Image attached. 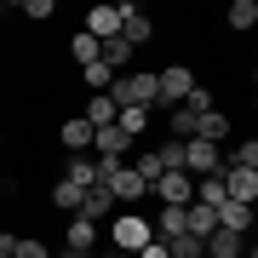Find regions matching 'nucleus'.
Returning <instances> with one entry per match:
<instances>
[{
	"label": "nucleus",
	"mask_w": 258,
	"mask_h": 258,
	"mask_svg": "<svg viewBox=\"0 0 258 258\" xmlns=\"http://www.w3.org/2000/svg\"><path fill=\"white\" fill-rule=\"evenodd\" d=\"M201 258H207V252H201Z\"/></svg>",
	"instance_id": "obj_35"
},
{
	"label": "nucleus",
	"mask_w": 258,
	"mask_h": 258,
	"mask_svg": "<svg viewBox=\"0 0 258 258\" xmlns=\"http://www.w3.org/2000/svg\"><path fill=\"white\" fill-rule=\"evenodd\" d=\"M63 149H92V120H86V115H69L63 120Z\"/></svg>",
	"instance_id": "obj_16"
},
{
	"label": "nucleus",
	"mask_w": 258,
	"mask_h": 258,
	"mask_svg": "<svg viewBox=\"0 0 258 258\" xmlns=\"http://www.w3.org/2000/svg\"><path fill=\"white\" fill-rule=\"evenodd\" d=\"M126 149H132V138L120 126H92V155L98 161H126Z\"/></svg>",
	"instance_id": "obj_7"
},
{
	"label": "nucleus",
	"mask_w": 258,
	"mask_h": 258,
	"mask_svg": "<svg viewBox=\"0 0 258 258\" xmlns=\"http://www.w3.org/2000/svg\"><path fill=\"white\" fill-rule=\"evenodd\" d=\"M166 120H172V138H178V144H184V138H195V109H184V103H178Z\"/></svg>",
	"instance_id": "obj_25"
},
{
	"label": "nucleus",
	"mask_w": 258,
	"mask_h": 258,
	"mask_svg": "<svg viewBox=\"0 0 258 258\" xmlns=\"http://www.w3.org/2000/svg\"><path fill=\"white\" fill-rule=\"evenodd\" d=\"M224 166H247V172H258V144L247 138V144H235L230 155H224Z\"/></svg>",
	"instance_id": "obj_24"
},
{
	"label": "nucleus",
	"mask_w": 258,
	"mask_h": 258,
	"mask_svg": "<svg viewBox=\"0 0 258 258\" xmlns=\"http://www.w3.org/2000/svg\"><path fill=\"white\" fill-rule=\"evenodd\" d=\"M184 109H195V115H201V109H212V92H207V86H195V92L184 98Z\"/></svg>",
	"instance_id": "obj_30"
},
{
	"label": "nucleus",
	"mask_w": 258,
	"mask_h": 258,
	"mask_svg": "<svg viewBox=\"0 0 258 258\" xmlns=\"http://www.w3.org/2000/svg\"><path fill=\"white\" fill-rule=\"evenodd\" d=\"M155 230V241H172V235H184V207H161V218L149 224Z\"/></svg>",
	"instance_id": "obj_17"
},
{
	"label": "nucleus",
	"mask_w": 258,
	"mask_h": 258,
	"mask_svg": "<svg viewBox=\"0 0 258 258\" xmlns=\"http://www.w3.org/2000/svg\"><path fill=\"white\" fill-rule=\"evenodd\" d=\"M138 258H166V241H149V247H144Z\"/></svg>",
	"instance_id": "obj_31"
},
{
	"label": "nucleus",
	"mask_w": 258,
	"mask_h": 258,
	"mask_svg": "<svg viewBox=\"0 0 258 258\" xmlns=\"http://www.w3.org/2000/svg\"><path fill=\"white\" fill-rule=\"evenodd\" d=\"M155 166H161V172H184V144H178V138L155 144Z\"/></svg>",
	"instance_id": "obj_19"
},
{
	"label": "nucleus",
	"mask_w": 258,
	"mask_h": 258,
	"mask_svg": "<svg viewBox=\"0 0 258 258\" xmlns=\"http://www.w3.org/2000/svg\"><path fill=\"white\" fill-rule=\"evenodd\" d=\"M18 12H23V18H35V23H40V18H52V12H57V6H52V0H23V6H18Z\"/></svg>",
	"instance_id": "obj_29"
},
{
	"label": "nucleus",
	"mask_w": 258,
	"mask_h": 258,
	"mask_svg": "<svg viewBox=\"0 0 258 258\" xmlns=\"http://www.w3.org/2000/svg\"><path fill=\"white\" fill-rule=\"evenodd\" d=\"M212 212H218V230H235V235L252 230V207H241V201H224V207H212Z\"/></svg>",
	"instance_id": "obj_13"
},
{
	"label": "nucleus",
	"mask_w": 258,
	"mask_h": 258,
	"mask_svg": "<svg viewBox=\"0 0 258 258\" xmlns=\"http://www.w3.org/2000/svg\"><path fill=\"white\" fill-rule=\"evenodd\" d=\"M258 23V6H252V0H235V6H230V29H252Z\"/></svg>",
	"instance_id": "obj_26"
},
{
	"label": "nucleus",
	"mask_w": 258,
	"mask_h": 258,
	"mask_svg": "<svg viewBox=\"0 0 258 258\" xmlns=\"http://www.w3.org/2000/svg\"><path fill=\"white\" fill-rule=\"evenodd\" d=\"M63 178H69L75 189H92V184H98V161H92V155H69Z\"/></svg>",
	"instance_id": "obj_14"
},
{
	"label": "nucleus",
	"mask_w": 258,
	"mask_h": 258,
	"mask_svg": "<svg viewBox=\"0 0 258 258\" xmlns=\"http://www.w3.org/2000/svg\"><path fill=\"white\" fill-rule=\"evenodd\" d=\"M195 207H224V178H195Z\"/></svg>",
	"instance_id": "obj_21"
},
{
	"label": "nucleus",
	"mask_w": 258,
	"mask_h": 258,
	"mask_svg": "<svg viewBox=\"0 0 258 258\" xmlns=\"http://www.w3.org/2000/svg\"><path fill=\"white\" fill-rule=\"evenodd\" d=\"M12 258H52V247H46V241H18Z\"/></svg>",
	"instance_id": "obj_28"
},
{
	"label": "nucleus",
	"mask_w": 258,
	"mask_h": 258,
	"mask_svg": "<svg viewBox=\"0 0 258 258\" xmlns=\"http://www.w3.org/2000/svg\"><path fill=\"white\" fill-rule=\"evenodd\" d=\"M86 35H92L98 46H103V40H120V12L115 6H92V12H86Z\"/></svg>",
	"instance_id": "obj_8"
},
{
	"label": "nucleus",
	"mask_w": 258,
	"mask_h": 258,
	"mask_svg": "<svg viewBox=\"0 0 258 258\" xmlns=\"http://www.w3.org/2000/svg\"><path fill=\"white\" fill-rule=\"evenodd\" d=\"M195 86H201V81H195V75H189L184 63H166V69L155 75V103H166V109H178V103H184V98L195 92Z\"/></svg>",
	"instance_id": "obj_3"
},
{
	"label": "nucleus",
	"mask_w": 258,
	"mask_h": 258,
	"mask_svg": "<svg viewBox=\"0 0 258 258\" xmlns=\"http://www.w3.org/2000/svg\"><path fill=\"white\" fill-rule=\"evenodd\" d=\"M109 207H115V195L103 189V184H92V189L81 195V212H75V218H86V224H103V218H109Z\"/></svg>",
	"instance_id": "obj_12"
},
{
	"label": "nucleus",
	"mask_w": 258,
	"mask_h": 258,
	"mask_svg": "<svg viewBox=\"0 0 258 258\" xmlns=\"http://www.w3.org/2000/svg\"><path fill=\"white\" fill-rule=\"evenodd\" d=\"M81 115L92 120V126H115V103H109V92H92V103H86Z\"/></svg>",
	"instance_id": "obj_20"
},
{
	"label": "nucleus",
	"mask_w": 258,
	"mask_h": 258,
	"mask_svg": "<svg viewBox=\"0 0 258 258\" xmlns=\"http://www.w3.org/2000/svg\"><path fill=\"white\" fill-rule=\"evenodd\" d=\"M195 138H201V144H224V138H230V115H224V109H201V115H195Z\"/></svg>",
	"instance_id": "obj_10"
},
{
	"label": "nucleus",
	"mask_w": 258,
	"mask_h": 258,
	"mask_svg": "<svg viewBox=\"0 0 258 258\" xmlns=\"http://www.w3.org/2000/svg\"><path fill=\"white\" fill-rule=\"evenodd\" d=\"M63 247H75V252H92V247H98V224H86V218H69V230H63Z\"/></svg>",
	"instance_id": "obj_15"
},
{
	"label": "nucleus",
	"mask_w": 258,
	"mask_h": 258,
	"mask_svg": "<svg viewBox=\"0 0 258 258\" xmlns=\"http://www.w3.org/2000/svg\"><path fill=\"white\" fill-rule=\"evenodd\" d=\"M149 241H155V230H149V218H138V212H120V218L109 224V247L132 252V258H138Z\"/></svg>",
	"instance_id": "obj_2"
},
{
	"label": "nucleus",
	"mask_w": 258,
	"mask_h": 258,
	"mask_svg": "<svg viewBox=\"0 0 258 258\" xmlns=\"http://www.w3.org/2000/svg\"><path fill=\"white\" fill-rule=\"evenodd\" d=\"M81 75H86V86H92V92H109V81H115V75L103 69V63H86Z\"/></svg>",
	"instance_id": "obj_27"
},
{
	"label": "nucleus",
	"mask_w": 258,
	"mask_h": 258,
	"mask_svg": "<svg viewBox=\"0 0 258 258\" xmlns=\"http://www.w3.org/2000/svg\"><path fill=\"white\" fill-rule=\"evenodd\" d=\"M0 149H6V132H0Z\"/></svg>",
	"instance_id": "obj_33"
},
{
	"label": "nucleus",
	"mask_w": 258,
	"mask_h": 258,
	"mask_svg": "<svg viewBox=\"0 0 258 258\" xmlns=\"http://www.w3.org/2000/svg\"><path fill=\"white\" fill-rule=\"evenodd\" d=\"M184 172H189V178H218V172H224V155H218V144L184 138Z\"/></svg>",
	"instance_id": "obj_4"
},
{
	"label": "nucleus",
	"mask_w": 258,
	"mask_h": 258,
	"mask_svg": "<svg viewBox=\"0 0 258 258\" xmlns=\"http://www.w3.org/2000/svg\"><path fill=\"white\" fill-rule=\"evenodd\" d=\"M149 195H155L161 207H189L195 201V178L189 172H161L155 184H149Z\"/></svg>",
	"instance_id": "obj_5"
},
{
	"label": "nucleus",
	"mask_w": 258,
	"mask_h": 258,
	"mask_svg": "<svg viewBox=\"0 0 258 258\" xmlns=\"http://www.w3.org/2000/svg\"><path fill=\"white\" fill-rule=\"evenodd\" d=\"M115 12H120V40H126V46H132V52H138V46H144V40H155V18H144V12H138V6H132V0H120V6H115Z\"/></svg>",
	"instance_id": "obj_6"
},
{
	"label": "nucleus",
	"mask_w": 258,
	"mask_h": 258,
	"mask_svg": "<svg viewBox=\"0 0 258 258\" xmlns=\"http://www.w3.org/2000/svg\"><path fill=\"white\" fill-rule=\"evenodd\" d=\"M69 52H75V63L86 69V63H98V52H103V46H98V40H92V35H86V29H81V35L69 40Z\"/></svg>",
	"instance_id": "obj_23"
},
{
	"label": "nucleus",
	"mask_w": 258,
	"mask_h": 258,
	"mask_svg": "<svg viewBox=\"0 0 258 258\" xmlns=\"http://www.w3.org/2000/svg\"><path fill=\"white\" fill-rule=\"evenodd\" d=\"M81 195H86V189H75L69 178H57V189H52V201H57V212H69V218H75V212H81Z\"/></svg>",
	"instance_id": "obj_22"
},
{
	"label": "nucleus",
	"mask_w": 258,
	"mask_h": 258,
	"mask_svg": "<svg viewBox=\"0 0 258 258\" xmlns=\"http://www.w3.org/2000/svg\"><path fill=\"white\" fill-rule=\"evenodd\" d=\"M103 189H109L115 201H144V195H149V184H144L138 172H132V166H120V172H115V178H109Z\"/></svg>",
	"instance_id": "obj_11"
},
{
	"label": "nucleus",
	"mask_w": 258,
	"mask_h": 258,
	"mask_svg": "<svg viewBox=\"0 0 258 258\" xmlns=\"http://www.w3.org/2000/svg\"><path fill=\"white\" fill-rule=\"evenodd\" d=\"M52 258H92V252H75V247H63V252H52Z\"/></svg>",
	"instance_id": "obj_32"
},
{
	"label": "nucleus",
	"mask_w": 258,
	"mask_h": 258,
	"mask_svg": "<svg viewBox=\"0 0 258 258\" xmlns=\"http://www.w3.org/2000/svg\"><path fill=\"white\" fill-rule=\"evenodd\" d=\"M201 252H207V258H241V252H247V235H235V230H212V235L201 241Z\"/></svg>",
	"instance_id": "obj_9"
},
{
	"label": "nucleus",
	"mask_w": 258,
	"mask_h": 258,
	"mask_svg": "<svg viewBox=\"0 0 258 258\" xmlns=\"http://www.w3.org/2000/svg\"><path fill=\"white\" fill-rule=\"evenodd\" d=\"M115 126H120V132H126V138H132V144H138V138H144V132H149V109H115Z\"/></svg>",
	"instance_id": "obj_18"
},
{
	"label": "nucleus",
	"mask_w": 258,
	"mask_h": 258,
	"mask_svg": "<svg viewBox=\"0 0 258 258\" xmlns=\"http://www.w3.org/2000/svg\"><path fill=\"white\" fill-rule=\"evenodd\" d=\"M109 103L115 109H155V75L149 69H126L109 81Z\"/></svg>",
	"instance_id": "obj_1"
},
{
	"label": "nucleus",
	"mask_w": 258,
	"mask_h": 258,
	"mask_svg": "<svg viewBox=\"0 0 258 258\" xmlns=\"http://www.w3.org/2000/svg\"><path fill=\"white\" fill-rule=\"evenodd\" d=\"M0 258H12V252H0Z\"/></svg>",
	"instance_id": "obj_34"
}]
</instances>
